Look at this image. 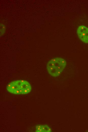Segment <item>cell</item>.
I'll use <instances>...</instances> for the list:
<instances>
[{
	"label": "cell",
	"mask_w": 88,
	"mask_h": 132,
	"mask_svg": "<svg viewBox=\"0 0 88 132\" xmlns=\"http://www.w3.org/2000/svg\"><path fill=\"white\" fill-rule=\"evenodd\" d=\"M7 89L9 92L12 94H25L30 92L31 87L28 81L21 80L14 81L8 84Z\"/></svg>",
	"instance_id": "obj_1"
},
{
	"label": "cell",
	"mask_w": 88,
	"mask_h": 132,
	"mask_svg": "<svg viewBox=\"0 0 88 132\" xmlns=\"http://www.w3.org/2000/svg\"><path fill=\"white\" fill-rule=\"evenodd\" d=\"M66 64L65 60L60 57L53 58L49 61L47 68L51 76L56 77L59 75L63 71Z\"/></svg>",
	"instance_id": "obj_2"
},
{
	"label": "cell",
	"mask_w": 88,
	"mask_h": 132,
	"mask_svg": "<svg viewBox=\"0 0 88 132\" xmlns=\"http://www.w3.org/2000/svg\"><path fill=\"white\" fill-rule=\"evenodd\" d=\"M79 38L83 42L88 43V28L83 25L79 26L77 29Z\"/></svg>",
	"instance_id": "obj_3"
},
{
	"label": "cell",
	"mask_w": 88,
	"mask_h": 132,
	"mask_svg": "<svg viewBox=\"0 0 88 132\" xmlns=\"http://www.w3.org/2000/svg\"><path fill=\"white\" fill-rule=\"evenodd\" d=\"M51 131V129L46 125H38L36 126V132H50Z\"/></svg>",
	"instance_id": "obj_4"
}]
</instances>
